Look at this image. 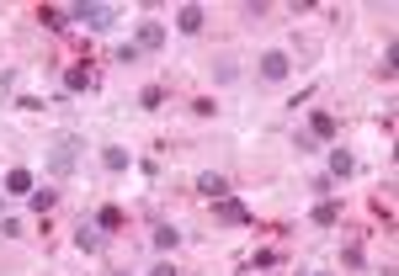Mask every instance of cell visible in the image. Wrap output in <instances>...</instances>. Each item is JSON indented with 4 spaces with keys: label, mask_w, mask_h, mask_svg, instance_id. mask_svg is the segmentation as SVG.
I'll use <instances>...</instances> for the list:
<instances>
[{
    "label": "cell",
    "mask_w": 399,
    "mask_h": 276,
    "mask_svg": "<svg viewBox=\"0 0 399 276\" xmlns=\"http://www.w3.org/2000/svg\"><path fill=\"white\" fill-rule=\"evenodd\" d=\"M69 21L91 27V32H107V27L118 21V5H101V0H80V5H69Z\"/></svg>",
    "instance_id": "obj_1"
},
{
    "label": "cell",
    "mask_w": 399,
    "mask_h": 276,
    "mask_svg": "<svg viewBox=\"0 0 399 276\" xmlns=\"http://www.w3.org/2000/svg\"><path fill=\"white\" fill-rule=\"evenodd\" d=\"M80 149H85V143H80L75 133L54 138V149H48V170H54V176H69V170L80 165Z\"/></svg>",
    "instance_id": "obj_2"
},
{
    "label": "cell",
    "mask_w": 399,
    "mask_h": 276,
    "mask_svg": "<svg viewBox=\"0 0 399 276\" xmlns=\"http://www.w3.org/2000/svg\"><path fill=\"white\" fill-rule=\"evenodd\" d=\"M139 54H155V48H165V21H139Z\"/></svg>",
    "instance_id": "obj_3"
},
{
    "label": "cell",
    "mask_w": 399,
    "mask_h": 276,
    "mask_svg": "<svg viewBox=\"0 0 399 276\" xmlns=\"http://www.w3.org/2000/svg\"><path fill=\"white\" fill-rule=\"evenodd\" d=\"M288 69H293V59H288L282 48H272V54H261V80H288Z\"/></svg>",
    "instance_id": "obj_4"
},
{
    "label": "cell",
    "mask_w": 399,
    "mask_h": 276,
    "mask_svg": "<svg viewBox=\"0 0 399 276\" xmlns=\"http://www.w3.org/2000/svg\"><path fill=\"white\" fill-rule=\"evenodd\" d=\"M213 218H219V223H250V207L235 202V197H219L213 202Z\"/></svg>",
    "instance_id": "obj_5"
},
{
    "label": "cell",
    "mask_w": 399,
    "mask_h": 276,
    "mask_svg": "<svg viewBox=\"0 0 399 276\" xmlns=\"http://www.w3.org/2000/svg\"><path fill=\"white\" fill-rule=\"evenodd\" d=\"M75 244H80V250H85V255H96L101 244H107V234H101L96 223H85V218H80V229H75Z\"/></svg>",
    "instance_id": "obj_6"
},
{
    "label": "cell",
    "mask_w": 399,
    "mask_h": 276,
    "mask_svg": "<svg viewBox=\"0 0 399 276\" xmlns=\"http://www.w3.org/2000/svg\"><path fill=\"white\" fill-rule=\"evenodd\" d=\"M197 192L208 202H219V197H229V181H224L219 170H202V176H197Z\"/></svg>",
    "instance_id": "obj_7"
},
{
    "label": "cell",
    "mask_w": 399,
    "mask_h": 276,
    "mask_svg": "<svg viewBox=\"0 0 399 276\" xmlns=\"http://www.w3.org/2000/svg\"><path fill=\"white\" fill-rule=\"evenodd\" d=\"M202 21H208V16H202V5H181V11H176V27L186 32V38H197Z\"/></svg>",
    "instance_id": "obj_8"
},
{
    "label": "cell",
    "mask_w": 399,
    "mask_h": 276,
    "mask_svg": "<svg viewBox=\"0 0 399 276\" xmlns=\"http://www.w3.org/2000/svg\"><path fill=\"white\" fill-rule=\"evenodd\" d=\"M91 85H96V69H85V64L64 69V91H91Z\"/></svg>",
    "instance_id": "obj_9"
},
{
    "label": "cell",
    "mask_w": 399,
    "mask_h": 276,
    "mask_svg": "<svg viewBox=\"0 0 399 276\" xmlns=\"http://www.w3.org/2000/svg\"><path fill=\"white\" fill-rule=\"evenodd\" d=\"M6 192H11V197H32V170H11V176H6Z\"/></svg>",
    "instance_id": "obj_10"
},
{
    "label": "cell",
    "mask_w": 399,
    "mask_h": 276,
    "mask_svg": "<svg viewBox=\"0 0 399 276\" xmlns=\"http://www.w3.org/2000/svg\"><path fill=\"white\" fill-rule=\"evenodd\" d=\"M309 133H314L319 143H330V138H336V117H330V112H314V117H309Z\"/></svg>",
    "instance_id": "obj_11"
},
{
    "label": "cell",
    "mask_w": 399,
    "mask_h": 276,
    "mask_svg": "<svg viewBox=\"0 0 399 276\" xmlns=\"http://www.w3.org/2000/svg\"><path fill=\"white\" fill-rule=\"evenodd\" d=\"M314 223H319V229H336V223H341V202H336V197H325V202L314 207Z\"/></svg>",
    "instance_id": "obj_12"
},
{
    "label": "cell",
    "mask_w": 399,
    "mask_h": 276,
    "mask_svg": "<svg viewBox=\"0 0 399 276\" xmlns=\"http://www.w3.org/2000/svg\"><path fill=\"white\" fill-rule=\"evenodd\" d=\"M176 244H181L176 223H155V250H176Z\"/></svg>",
    "instance_id": "obj_13"
},
{
    "label": "cell",
    "mask_w": 399,
    "mask_h": 276,
    "mask_svg": "<svg viewBox=\"0 0 399 276\" xmlns=\"http://www.w3.org/2000/svg\"><path fill=\"white\" fill-rule=\"evenodd\" d=\"M352 170H357V159H352V154H346V149H330V176H352Z\"/></svg>",
    "instance_id": "obj_14"
},
{
    "label": "cell",
    "mask_w": 399,
    "mask_h": 276,
    "mask_svg": "<svg viewBox=\"0 0 399 276\" xmlns=\"http://www.w3.org/2000/svg\"><path fill=\"white\" fill-rule=\"evenodd\" d=\"M38 21L59 32V27H69V11H59V5H43V11H38Z\"/></svg>",
    "instance_id": "obj_15"
},
{
    "label": "cell",
    "mask_w": 399,
    "mask_h": 276,
    "mask_svg": "<svg viewBox=\"0 0 399 276\" xmlns=\"http://www.w3.org/2000/svg\"><path fill=\"white\" fill-rule=\"evenodd\" d=\"M32 213H48V207H54V202H59V192H48V186H32Z\"/></svg>",
    "instance_id": "obj_16"
},
{
    "label": "cell",
    "mask_w": 399,
    "mask_h": 276,
    "mask_svg": "<svg viewBox=\"0 0 399 276\" xmlns=\"http://www.w3.org/2000/svg\"><path fill=\"white\" fill-rule=\"evenodd\" d=\"M96 229H101V234L122 229V207H101V213H96Z\"/></svg>",
    "instance_id": "obj_17"
},
{
    "label": "cell",
    "mask_w": 399,
    "mask_h": 276,
    "mask_svg": "<svg viewBox=\"0 0 399 276\" xmlns=\"http://www.w3.org/2000/svg\"><path fill=\"white\" fill-rule=\"evenodd\" d=\"M293 149H299V154H319V138L309 133V128H299V133H293Z\"/></svg>",
    "instance_id": "obj_18"
},
{
    "label": "cell",
    "mask_w": 399,
    "mask_h": 276,
    "mask_svg": "<svg viewBox=\"0 0 399 276\" xmlns=\"http://www.w3.org/2000/svg\"><path fill=\"white\" fill-rule=\"evenodd\" d=\"M160 101H165L160 85H144V91H139V106H144V112H160Z\"/></svg>",
    "instance_id": "obj_19"
},
{
    "label": "cell",
    "mask_w": 399,
    "mask_h": 276,
    "mask_svg": "<svg viewBox=\"0 0 399 276\" xmlns=\"http://www.w3.org/2000/svg\"><path fill=\"white\" fill-rule=\"evenodd\" d=\"M101 165L107 170H128V149H101Z\"/></svg>",
    "instance_id": "obj_20"
},
{
    "label": "cell",
    "mask_w": 399,
    "mask_h": 276,
    "mask_svg": "<svg viewBox=\"0 0 399 276\" xmlns=\"http://www.w3.org/2000/svg\"><path fill=\"white\" fill-rule=\"evenodd\" d=\"M192 112H197V117H213V112H219V101H213V96H197V101H192Z\"/></svg>",
    "instance_id": "obj_21"
},
{
    "label": "cell",
    "mask_w": 399,
    "mask_h": 276,
    "mask_svg": "<svg viewBox=\"0 0 399 276\" xmlns=\"http://www.w3.org/2000/svg\"><path fill=\"white\" fill-rule=\"evenodd\" d=\"M139 59H144L139 43H122V48H118V64H139Z\"/></svg>",
    "instance_id": "obj_22"
},
{
    "label": "cell",
    "mask_w": 399,
    "mask_h": 276,
    "mask_svg": "<svg viewBox=\"0 0 399 276\" xmlns=\"http://www.w3.org/2000/svg\"><path fill=\"white\" fill-rule=\"evenodd\" d=\"M0 239H21V223H17V218H0Z\"/></svg>",
    "instance_id": "obj_23"
},
{
    "label": "cell",
    "mask_w": 399,
    "mask_h": 276,
    "mask_svg": "<svg viewBox=\"0 0 399 276\" xmlns=\"http://www.w3.org/2000/svg\"><path fill=\"white\" fill-rule=\"evenodd\" d=\"M149 276H176V266H171V260H155V266H149Z\"/></svg>",
    "instance_id": "obj_24"
},
{
    "label": "cell",
    "mask_w": 399,
    "mask_h": 276,
    "mask_svg": "<svg viewBox=\"0 0 399 276\" xmlns=\"http://www.w3.org/2000/svg\"><path fill=\"white\" fill-rule=\"evenodd\" d=\"M314 276H330V271H314Z\"/></svg>",
    "instance_id": "obj_25"
}]
</instances>
